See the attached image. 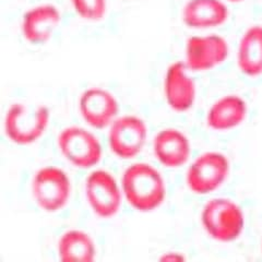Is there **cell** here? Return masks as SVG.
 Listing matches in <instances>:
<instances>
[{
	"instance_id": "cell-8",
	"label": "cell",
	"mask_w": 262,
	"mask_h": 262,
	"mask_svg": "<svg viewBox=\"0 0 262 262\" xmlns=\"http://www.w3.org/2000/svg\"><path fill=\"white\" fill-rule=\"evenodd\" d=\"M229 52L228 42L223 36L194 35L186 42L184 62L190 72H206L223 64Z\"/></svg>"
},
{
	"instance_id": "cell-2",
	"label": "cell",
	"mask_w": 262,
	"mask_h": 262,
	"mask_svg": "<svg viewBox=\"0 0 262 262\" xmlns=\"http://www.w3.org/2000/svg\"><path fill=\"white\" fill-rule=\"evenodd\" d=\"M200 221L204 232L213 241L232 243L242 236L246 219L238 203L232 199L213 198L204 204Z\"/></svg>"
},
{
	"instance_id": "cell-4",
	"label": "cell",
	"mask_w": 262,
	"mask_h": 262,
	"mask_svg": "<svg viewBox=\"0 0 262 262\" xmlns=\"http://www.w3.org/2000/svg\"><path fill=\"white\" fill-rule=\"evenodd\" d=\"M231 173V163L225 154L204 152L196 157L186 171L188 189L196 195H208L220 189Z\"/></svg>"
},
{
	"instance_id": "cell-3",
	"label": "cell",
	"mask_w": 262,
	"mask_h": 262,
	"mask_svg": "<svg viewBox=\"0 0 262 262\" xmlns=\"http://www.w3.org/2000/svg\"><path fill=\"white\" fill-rule=\"evenodd\" d=\"M49 121L51 111L47 106L13 103L5 115V134L16 145H30L45 135Z\"/></svg>"
},
{
	"instance_id": "cell-7",
	"label": "cell",
	"mask_w": 262,
	"mask_h": 262,
	"mask_svg": "<svg viewBox=\"0 0 262 262\" xmlns=\"http://www.w3.org/2000/svg\"><path fill=\"white\" fill-rule=\"evenodd\" d=\"M108 145L120 160H133L144 149L147 140V125L137 115L118 116L108 127Z\"/></svg>"
},
{
	"instance_id": "cell-21",
	"label": "cell",
	"mask_w": 262,
	"mask_h": 262,
	"mask_svg": "<svg viewBox=\"0 0 262 262\" xmlns=\"http://www.w3.org/2000/svg\"><path fill=\"white\" fill-rule=\"evenodd\" d=\"M261 252H262V238H261Z\"/></svg>"
},
{
	"instance_id": "cell-19",
	"label": "cell",
	"mask_w": 262,
	"mask_h": 262,
	"mask_svg": "<svg viewBox=\"0 0 262 262\" xmlns=\"http://www.w3.org/2000/svg\"><path fill=\"white\" fill-rule=\"evenodd\" d=\"M161 260L162 261H184L185 257L180 252L169 251V252L164 253V255L161 257Z\"/></svg>"
},
{
	"instance_id": "cell-12",
	"label": "cell",
	"mask_w": 262,
	"mask_h": 262,
	"mask_svg": "<svg viewBox=\"0 0 262 262\" xmlns=\"http://www.w3.org/2000/svg\"><path fill=\"white\" fill-rule=\"evenodd\" d=\"M153 154L163 167L177 169L189 162L191 143L182 130L165 128L155 135L152 142Z\"/></svg>"
},
{
	"instance_id": "cell-9",
	"label": "cell",
	"mask_w": 262,
	"mask_h": 262,
	"mask_svg": "<svg viewBox=\"0 0 262 262\" xmlns=\"http://www.w3.org/2000/svg\"><path fill=\"white\" fill-rule=\"evenodd\" d=\"M84 192L95 215L102 219L117 215L121 206V190L110 171L96 169L90 173L85 179Z\"/></svg>"
},
{
	"instance_id": "cell-13",
	"label": "cell",
	"mask_w": 262,
	"mask_h": 262,
	"mask_svg": "<svg viewBox=\"0 0 262 262\" xmlns=\"http://www.w3.org/2000/svg\"><path fill=\"white\" fill-rule=\"evenodd\" d=\"M60 22L61 13L55 5L43 4L32 7L22 16V35L33 45L45 44L52 38Z\"/></svg>"
},
{
	"instance_id": "cell-17",
	"label": "cell",
	"mask_w": 262,
	"mask_h": 262,
	"mask_svg": "<svg viewBox=\"0 0 262 262\" xmlns=\"http://www.w3.org/2000/svg\"><path fill=\"white\" fill-rule=\"evenodd\" d=\"M58 257L66 262H92L96 249L92 237L80 229H69L61 235L57 246Z\"/></svg>"
},
{
	"instance_id": "cell-15",
	"label": "cell",
	"mask_w": 262,
	"mask_h": 262,
	"mask_svg": "<svg viewBox=\"0 0 262 262\" xmlns=\"http://www.w3.org/2000/svg\"><path fill=\"white\" fill-rule=\"evenodd\" d=\"M183 22L192 30L215 29L229 18V10L222 0H189L182 12Z\"/></svg>"
},
{
	"instance_id": "cell-11",
	"label": "cell",
	"mask_w": 262,
	"mask_h": 262,
	"mask_svg": "<svg viewBox=\"0 0 262 262\" xmlns=\"http://www.w3.org/2000/svg\"><path fill=\"white\" fill-rule=\"evenodd\" d=\"M185 62L170 63L164 76V97L168 107L176 113L189 112L196 100V84Z\"/></svg>"
},
{
	"instance_id": "cell-10",
	"label": "cell",
	"mask_w": 262,
	"mask_h": 262,
	"mask_svg": "<svg viewBox=\"0 0 262 262\" xmlns=\"http://www.w3.org/2000/svg\"><path fill=\"white\" fill-rule=\"evenodd\" d=\"M78 106L82 119L93 129L110 127L119 113V103L115 95L97 86L86 89L80 95Z\"/></svg>"
},
{
	"instance_id": "cell-6",
	"label": "cell",
	"mask_w": 262,
	"mask_h": 262,
	"mask_svg": "<svg viewBox=\"0 0 262 262\" xmlns=\"http://www.w3.org/2000/svg\"><path fill=\"white\" fill-rule=\"evenodd\" d=\"M32 195L39 209L48 213L58 212L69 202L71 180L59 167H42L33 177Z\"/></svg>"
},
{
	"instance_id": "cell-18",
	"label": "cell",
	"mask_w": 262,
	"mask_h": 262,
	"mask_svg": "<svg viewBox=\"0 0 262 262\" xmlns=\"http://www.w3.org/2000/svg\"><path fill=\"white\" fill-rule=\"evenodd\" d=\"M73 10L82 20L98 22L107 12V0H70Z\"/></svg>"
},
{
	"instance_id": "cell-5",
	"label": "cell",
	"mask_w": 262,
	"mask_h": 262,
	"mask_svg": "<svg viewBox=\"0 0 262 262\" xmlns=\"http://www.w3.org/2000/svg\"><path fill=\"white\" fill-rule=\"evenodd\" d=\"M57 144L64 160L77 168H92L102 160L100 140L83 127L70 126L62 129L57 138Z\"/></svg>"
},
{
	"instance_id": "cell-14",
	"label": "cell",
	"mask_w": 262,
	"mask_h": 262,
	"mask_svg": "<svg viewBox=\"0 0 262 262\" xmlns=\"http://www.w3.org/2000/svg\"><path fill=\"white\" fill-rule=\"evenodd\" d=\"M248 116V104L237 94H227L213 103L207 112V126L214 130H233L244 124Z\"/></svg>"
},
{
	"instance_id": "cell-20",
	"label": "cell",
	"mask_w": 262,
	"mask_h": 262,
	"mask_svg": "<svg viewBox=\"0 0 262 262\" xmlns=\"http://www.w3.org/2000/svg\"><path fill=\"white\" fill-rule=\"evenodd\" d=\"M228 3H233V4H237V3H242L244 0H227Z\"/></svg>"
},
{
	"instance_id": "cell-1",
	"label": "cell",
	"mask_w": 262,
	"mask_h": 262,
	"mask_svg": "<svg viewBox=\"0 0 262 262\" xmlns=\"http://www.w3.org/2000/svg\"><path fill=\"white\" fill-rule=\"evenodd\" d=\"M122 194L129 206L138 212L159 209L166 196V184L160 170L147 163H134L121 177Z\"/></svg>"
},
{
	"instance_id": "cell-16",
	"label": "cell",
	"mask_w": 262,
	"mask_h": 262,
	"mask_svg": "<svg viewBox=\"0 0 262 262\" xmlns=\"http://www.w3.org/2000/svg\"><path fill=\"white\" fill-rule=\"evenodd\" d=\"M236 62L246 77L262 75V26H251L244 32L237 48Z\"/></svg>"
}]
</instances>
